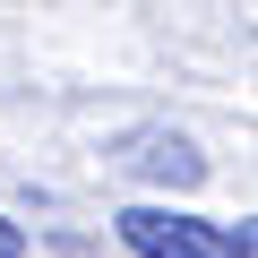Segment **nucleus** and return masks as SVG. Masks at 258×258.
Returning a JSON list of instances; mask_svg holds the SVG:
<instances>
[{"instance_id": "obj_3", "label": "nucleus", "mask_w": 258, "mask_h": 258, "mask_svg": "<svg viewBox=\"0 0 258 258\" xmlns=\"http://www.w3.org/2000/svg\"><path fill=\"white\" fill-rule=\"evenodd\" d=\"M0 258H26V224H9V215H0Z\"/></svg>"}, {"instance_id": "obj_2", "label": "nucleus", "mask_w": 258, "mask_h": 258, "mask_svg": "<svg viewBox=\"0 0 258 258\" xmlns=\"http://www.w3.org/2000/svg\"><path fill=\"white\" fill-rule=\"evenodd\" d=\"M129 172H138V181H164V189H198L207 181V155L189 138H172V129H147V138L129 147Z\"/></svg>"}, {"instance_id": "obj_1", "label": "nucleus", "mask_w": 258, "mask_h": 258, "mask_svg": "<svg viewBox=\"0 0 258 258\" xmlns=\"http://www.w3.org/2000/svg\"><path fill=\"white\" fill-rule=\"evenodd\" d=\"M112 232L129 241V258H249L232 224L189 215V207H155V198L120 207V215H112Z\"/></svg>"}, {"instance_id": "obj_4", "label": "nucleus", "mask_w": 258, "mask_h": 258, "mask_svg": "<svg viewBox=\"0 0 258 258\" xmlns=\"http://www.w3.org/2000/svg\"><path fill=\"white\" fill-rule=\"evenodd\" d=\"M232 232H241V249H249V258H258V215H249V224H232Z\"/></svg>"}]
</instances>
